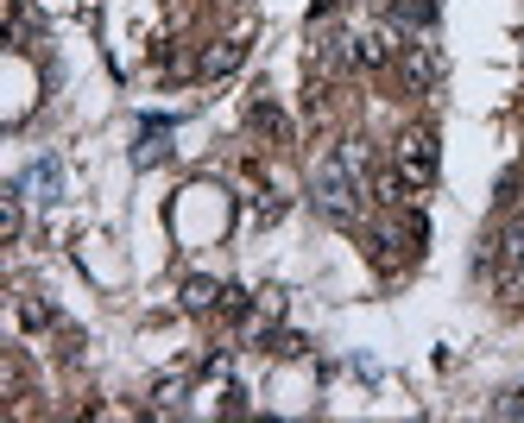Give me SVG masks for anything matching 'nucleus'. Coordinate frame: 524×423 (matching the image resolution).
I'll return each instance as SVG.
<instances>
[{
  "label": "nucleus",
  "instance_id": "obj_1",
  "mask_svg": "<svg viewBox=\"0 0 524 423\" xmlns=\"http://www.w3.org/2000/svg\"><path fill=\"white\" fill-rule=\"evenodd\" d=\"M310 196H316V209L329 215V221H354L360 203H367V152L360 146H329L316 158V171H310Z\"/></svg>",
  "mask_w": 524,
  "mask_h": 423
},
{
  "label": "nucleus",
  "instance_id": "obj_2",
  "mask_svg": "<svg viewBox=\"0 0 524 423\" xmlns=\"http://www.w3.org/2000/svg\"><path fill=\"white\" fill-rule=\"evenodd\" d=\"M392 165L411 177V184H436V127H405L398 133V152H392Z\"/></svg>",
  "mask_w": 524,
  "mask_h": 423
},
{
  "label": "nucleus",
  "instance_id": "obj_3",
  "mask_svg": "<svg viewBox=\"0 0 524 423\" xmlns=\"http://www.w3.org/2000/svg\"><path fill=\"white\" fill-rule=\"evenodd\" d=\"M398 70H405V89L411 95H430L442 83V57H436V45H423V38L398 45Z\"/></svg>",
  "mask_w": 524,
  "mask_h": 423
},
{
  "label": "nucleus",
  "instance_id": "obj_4",
  "mask_svg": "<svg viewBox=\"0 0 524 423\" xmlns=\"http://www.w3.org/2000/svg\"><path fill=\"white\" fill-rule=\"evenodd\" d=\"M518 259H524V215H512L506 228H499V234L487 240V253H480V272L512 278V272H518Z\"/></svg>",
  "mask_w": 524,
  "mask_h": 423
},
{
  "label": "nucleus",
  "instance_id": "obj_5",
  "mask_svg": "<svg viewBox=\"0 0 524 423\" xmlns=\"http://www.w3.org/2000/svg\"><path fill=\"white\" fill-rule=\"evenodd\" d=\"M392 57H398L392 32H354V38H348V64H354V70H386Z\"/></svg>",
  "mask_w": 524,
  "mask_h": 423
},
{
  "label": "nucleus",
  "instance_id": "obj_6",
  "mask_svg": "<svg viewBox=\"0 0 524 423\" xmlns=\"http://www.w3.org/2000/svg\"><path fill=\"white\" fill-rule=\"evenodd\" d=\"M367 190H373V203H386V209H405L417 184H411V177L392 165V171H373V177H367Z\"/></svg>",
  "mask_w": 524,
  "mask_h": 423
},
{
  "label": "nucleus",
  "instance_id": "obj_7",
  "mask_svg": "<svg viewBox=\"0 0 524 423\" xmlns=\"http://www.w3.org/2000/svg\"><path fill=\"white\" fill-rule=\"evenodd\" d=\"M240 57H247V45L228 38V45H215V51L196 57V76H228V70H240Z\"/></svg>",
  "mask_w": 524,
  "mask_h": 423
},
{
  "label": "nucleus",
  "instance_id": "obj_8",
  "mask_svg": "<svg viewBox=\"0 0 524 423\" xmlns=\"http://www.w3.org/2000/svg\"><path fill=\"white\" fill-rule=\"evenodd\" d=\"M247 127H253V133H266V139H278V146L291 139V120L278 114V102H253V108H247Z\"/></svg>",
  "mask_w": 524,
  "mask_h": 423
},
{
  "label": "nucleus",
  "instance_id": "obj_9",
  "mask_svg": "<svg viewBox=\"0 0 524 423\" xmlns=\"http://www.w3.org/2000/svg\"><path fill=\"white\" fill-rule=\"evenodd\" d=\"M221 291L228 285H215V278H184V310H196V316L221 310Z\"/></svg>",
  "mask_w": 524,
  "mask_h": 423
},
{
  "label": "nucleus",
  "instance_id": "obj_10",
  "mask_svg": "<svg viewBox=\"0 0 524 423\" xmlns=\"http://www.w3.org/2000/svg\"><path fill=\"white\" fill-rule=\"evenodd\" d=\"M171 152V120H146V133H139V165H158V158Z\"/></svg>",
  "mask_w": 524,
  "mask_h": 423
},
{
  "label": "nucleus",
  "instance_id": "obj_11",
  "mask_svg": "<svg viewBox=\"0 0 524 423\" xmlns=\"http://www.w3.org/2000/svg\"><path fill=\"white\" fill-rule=\"evenodd\" d=\"M436 0H392V26H430Z\"/></svg>",
  "mask_w": 524,
  "mask_h": 423
},
{
  "label": "nucleus",
  "instance_id": "obj_12",
  "mask_svg": "<svg viewBox=\"0 0 524 423\" xmlns=\"http://www.w3.org/2000/svg\"><path fill=\"white\" fill-rule=\"evenodd\" d=\"M19 196H26V190H0V240H19Z\"/></svg>",
  "mask_w": 524,
  "mask_h": 423
},
{
  "label": "nucleus",
  "instance_id": "obj_13",
  "mask_svg": "<svg viewBox=\"0 0 524 423\" xmlns=\"http://www.w3.org/2000/svg\"><path fill=\"white\" fill-rule=\"evenodd\" d=\"M247 310H253V291H240V285L221 291V316H247Z\"/></svg>",
  "mask_w": 524,
  "mask_h": 423
},
{
  "label": "nucleus",
  "instance_id": "obj_14",
  "mask_svg": "<svg viewBox=\"0 0 524 423\" xmlns=\"http://www.w3.org/2000/svg\"><path fill=\"white\" fill-rule=\"evenodd\" d=\"M19 322H26V329H51L57 316H51L45 304H38V297H26V304H19Z\"/></svg>",
  "mask_w": 524,
  "mask_h": 423
},
{
  "label": "nucleus",
  "instance_id": "obj_15",
  "mask_svg": "<svg viewBox=\"0 0 524 423\" xmlns=\"http://www.w3.org/2000/svg\"><path fill=\"white\" fill-rule=\"evenodd\" d=\"M19 190H57V165H32V177Z\"/></svg>",
  "mask_w": 524,
  "mask_h": 423
},
{
  "label": "nucleus",
  "instance_id": "obj_16",
  "mask_svg": "<svg viewBox=\"0 0 524 423\" xmlns=\"http://www.w3.org/2000/svg\"><path fill=\"white\" fill-rule=\"evenodd\" d=\"M304 348H310L304 335H272V354H304Z\"/></svg>",
  "mask_w": 524,
  "mask_h": 423
}]
</instances>
